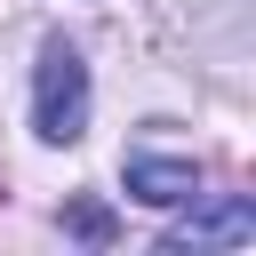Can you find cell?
I'll return each instance as SVG.
<instances>
[{
	"label": "cell",
	"instance_id": "cell-2",
	"mask_svg": "<svg viewBox=\"0 0 256 256\" xmlns=\"http://www.w3.org/2000/svg\"><path fill=\"white\" fill-rule=\"evenodd\" d=\"M192 208V200H184ZM256 240V200L248 192H216L208 208H192L168 240H160V256H192V248H248Z\"/></svg>",
	"mask_w": 256,
	"mask_h": 256
},
{
	"label": "cell",
	"instance_id": "cell-1",
	"mask_svg": "<svg viewBox=\"0 0 256 256\" xmlns=\"http://www.w3.org/2000/svg\"><path fill=\"white\" fill-rule=\"evenodd\" d=\"M88 128V64L72 40H40L32 64V136L40 144H80Z\"/></svg>",
	"mask_w": 256,
	"mask_h": 256
},
{
	"label": "cell",
	"instance_id": "cell-3",
	"mask_svg": "<svg viewBox=\"0 0 256 256\" xmlns=\"http://www.w3.org/2000/svg\"><path fill=\"white\" fill-rule=\"evenodd\" d=\"M128 200H152V208H184V200H200V160L128 152Z\"/></svg>",
	"mask_w": 256,
	"mask_h": 256
},
{
	"label": "cell",
	"instance_id": "cell-4",
	"mask_svg": "<svg viewBox=\"0 0 256 256\" xmlns=\"http://www.w3.org/2000/svg\"><path fill=\"white\" fill-rule=\"evenodd\" d=\"M64 232H72V240H88V248H112V232H120V224H112V208H104V200H72V208H64Z\"/></svg>",
	"mask_w": 256,
	"mask_h": 256
}]
</instances>
